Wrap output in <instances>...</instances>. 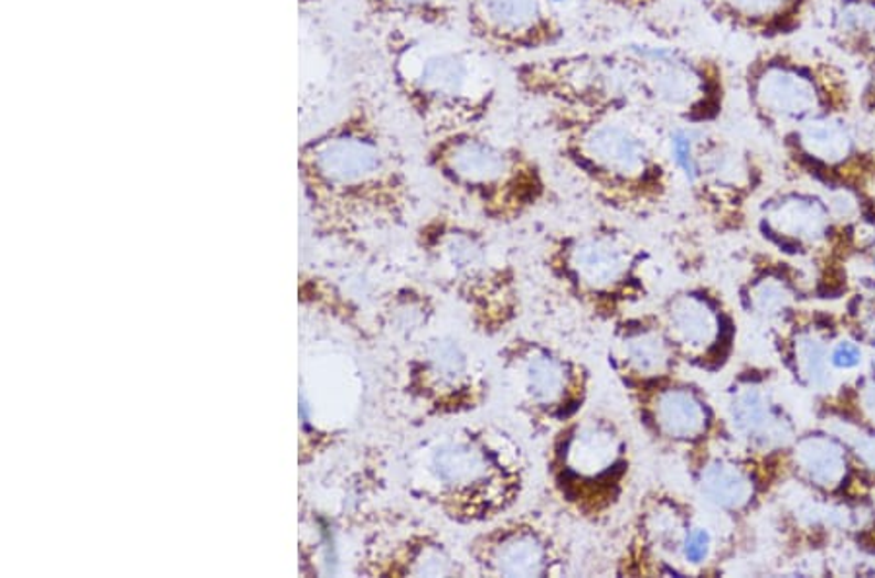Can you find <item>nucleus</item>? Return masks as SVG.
<instances>
[{
  "label": "nucleus",
  "mask_w": 875,
  "mask_h": 578,
  "mask_svg": "<svg viewBox=\"0 0 875 578\" xmlns=\"http://www.w3.org/2000/svg\"><path fill=\"white\" fill-rule=\"evenodd\" d=\"M670 154L698 201L718 216L722 226L736 228L744 223L745 201L761 183V170L749 150L703 127L681 125L671 131Z\"/></svg>",
  "instance_id": "nucleus-12"
},
{
  "label": "nucleus",
  "mask_w": 875,
  "mask_h": 578,
  "mask_svg": "<svg viewBox=\"0 0 875 578\" xmlns=\"http://www.w3.org/2000/svg\"><path fill=\"white\" fill-rule=\"evenodd\" d=\"M473 42L502 57L541 55L566 38L551 0H461Z\"/></svg>",
  "instance_id": "nucleus-15"
},
{
  "label": "nucleus",
  "mask_w": 875,
  "mask_h": 578,
  "mask_svg": "<svg viewBox=\"0 0 875 578\" xmlns=\"http://www.w3.org/2000/svg\"><path fill=\"white\" fill-rule=\"evenodd\" d=\"M499 366L512 404L535 432H553L586 411L591 372L555 343L514 335L499 349Z\"/></svg>",
  "instance_id": "nucleus-10"
},
{
  "label": "nucleus",
  "mask_w": 875,
  "mask_h": 578,
  "mask_svg": "<svg viewBox=\"0 0 875 578\" xmlns=\"http://www.w3.org/2000/svg\"><path fill=\"white\" fill-rule=\"evenodd\" d=\"M711 534L704 528H693L685 544V561L691 565H701L711 555Z\"/></svg>",
  "instance_id": "nucleus-24"
},
{
  "label": "nucleus",
  "mask_w": 875,
  "mask_h": 578,
  "mask_svg": "<svg viewBox=\"0 0 875 578\" xmlns=\"http://www.w3.org/2000/svg\"><path fill=\"white\" fill-rule=\"evenodd\" d=\"M677 356L660 318L627 314L613 322L607 363L622 389L670 378Z\"/></svg>",
  "instance_id": "nucleus-19"
},
{
  "label": "nucleus",
  "mask_w": 875,
  "mask_h": 578,
  "mask_svg": "<svg viewBox=\"0 0 875 578\" xmlns=\"http://www.w3.org/2000/svg\"><path fill=\"white\" fill-rule=\"evenodd\" d=\"M640 71L642 106L683 125L704 127L721 117L726 75L716 58L660 43H630Z\"/></svg>",
  "instance_id": "nucleus-11"
},
{
  "label": "nucleus",
  "mask_w": 875,
  "mask_h": 578,
  "mask_svg": "<svg viewBox=\"0 0 875 578\" xmlns=\"http://www.w3.org/2000/svg\"><path fill=\"white\" fill-rule=\"evenodd\" d=\"M718 24L737 33L775 40L802 24L810 0H704Z\"/></svg>",
  "instance_id": "nucleus-21"
},
{
  "label": "nucleus",
  "mask_w": 875,
  "mask_h": 578,
  "mask_svg": "<svg viewBox=\"0 0 875 578\" xmlns=\"http://www.w3.org/2000/svg\"><path fill=\"white\" fill-rule=\"evenodd\" d=\"M420 236L471 330L487 339L504 335L524 312L520 275L506 251L483 226L453 215L436 216Z\"/></svg>",
  "instance_id": "nucleus-4"
},
{
  "label": "nucleus",
  "mask_w": 875,
  "mask_h": 578,
  "mask_svg": "<svg viewBox=\"0 0 875 578\" xmlns=\"http://www.w3.org/2000/svg\"><path fill=\"white\" fill-rule=\"evenodd\" d=\"M423 473V493L446 518L461 526H484L520 503L527 462L510 432L471 422L434 442Z\"/></svg>",
  "instance_id": "nucleus-2"
},
{
  "label": "nucleus",
  "mask_w": 875,
  "mask_h": 578,
  "mask_svg": "<svg viewBox=\"0 0 875 578\" xmlns=\"http://www.w3.org/2000/svg\"><path fill=\"white\" fill-rule=\"evenodd\" d=\"M793 160L823 182H843L846 172H864L872 158L858 149L856 124L851 114H829L785 135Z\"/></svg>",
  "instance_id": "nucleus-20"
},
{
  "label": "nucleus",
  "mask_w": 875,
  "mask_h": 578,
  "mask_svg": "<svg viewBox=\"0 0 875 578\" xmlns=\"http://www.w3.org/2000/svg\"><path fill=\"white\" fill-rule=\"evenodd\" d=\"M844 281H846V277H844L841 269H831V271L823 277L821 285H819V292H821L823 297H836V295H841L844 287H846V282Z\"/></svg>",
  "instance_id": "nucleus-25"
},
{
  "label": "nucleus",
  "mask_w": 875,
  "mask_h": 578,
  "mask_svg": "<svg viewBox=\"0 0 875 578\" xmlns=\"http://www.w3.org/2000/svg\"><path fill=\"white\" fill-rule=\"evenodd\" d=\"M515 88L547 108L627 114L642 106L639 61L630 43L617 50L541 53L512 71Z\"/></svg>",
  "instance_id": "nucleus-8"
},
{
  "label": "nucleus",
  "mask_w": 875,
  "mask_h": 578,
  "mask_svg": "<svg viewBox=\"0 0 875 578\" xmlns=\"http://www.w3.org/2000/svg\"><path fill=\"white\" fill-rule=\"evenodd\" d=\"M428 162L477 215L497 226L520 223L547 201L551 185L540 160L483 127L440 135Z\"/></svg>",
  "instance_id": "nucleus-3"
},
{
  "label": "nucleus",
  "mask_w": 875,
  "mask_h": 578,
  "mask_svg": "<svg viewBox=\"0 0 875 578\" xmlns=\"http://www.w3.org/2000/svg\"><path fill=\"white\" fill-rule=\"evenodd\" d=\"M545 127L558 157L601 207L644 216L670 191V170L627 114L547 108Z\"/></svg>",
  "instance_id": "nucleus-1"
},
{
  "label": "nucleus",
  "mask_w": 875,
  "mask_h": 578,
  "mask_svg": "<svg viewBox=\"0 0 875 578\" xmlns=\"http://www.w3.org/2000/svg\"><path fill=\"white\" fill-rule=\"evenodd\" d=\"M541 261L556 287L598 322H617L648 295L647 249L617 224L556 232Z\"/></svg>",
  "instance_id": "nucleus-5"
},
{
  "label": "nucleus",
  "mask_w": 875,
  "mask_h": 578,
  "mask_svg": "<svg viewBox=\"0 0 875 578\" xmlns=\"http://www.w3.org/2000/svg\"><path fill=\"white\" fill-rule=\"evenodd\" d=\"M831 40L851 57L875 58V0H836L831 17Z\"/></svg>",
  "instance_id": "nucleus-22"
},
{
  "label": "nucleus",
  "mask_w": 875,
  "mask_h": 578,
  "mask_svg": "<svg viewBox=\"0 0 875 578\" xmlns=\"http://www.w3.org/2000/svg\"><path fill=\"white\" fill-rule=\"evenodd\" d=\"M601 2H606L607 7H613L617 10H625V12H642V10L652 9L662 0H601Z\"/></svg>",
  "instance_id": "nucleus-26"
},
{
  "label": "nucleus",
  "mask_w": 875,
  "mask_h": 578,
  "mask_svg": "<svg viewBox=\"0 0 875 578\" xmlns=\"http://www.w3.org/2000/svg\"><path fill=\"white\" fill-rule=\"evenodd\" d=\"M632 445L625 425L606 411H581L551 432L545 471L566 513L601 526L621 506L632 475Z\"/></svg>",
  "instance_id": "nucleus-6"
},
{
  "label": "nucleus",
  "mask_w": 875,
  "mask_h": 578,
  "mask_svg": "<svg viewBox=\"0 0 875 578\" xmlns=\"http://www.w3.org/2000/svg\"><path fill=\"white\" fill-rule=\"evenodd\" d=\"M860 361V353L858 349L851 345V343H844L841 347L834 351L833 355V363L836 366H844V368H851L854 364H858Z\"/></svg>",
  "instance_id": "nucleus-27"
},
{
  "label": "nucleus",
  "mask_w": 875,
  "mask_h": 578,
  "mask_svg": "<svg viewBox=\"0 0 875 578\" xmlns=\"http://www.w3.org/2000/svg\"><path fill=\"white\" fill-rule=\"evenodd\" d=\"M693 528L689 526L683 504L662 493H648L640 501L617 555V577H652L671 575V555H685V544Z\"/></svg>",
  "instance_id": "nucleus-16"
},
{
  "label": "nucleus",
  "mask_w": 875,
  "mask_h": 578,
  "mask_svg": "<svg viewBox=\"0 0 875 578\" xmlns=\"http://www.w3.org/2000/svg\"><path fill=\"white\" fill-rule=\"evenodd\" d=\"M374 2L385 12L434 25L450 24L461 7V0H374Z\"/></svg>",
  "instance_id": "nucleus-23"
},
{
  "label": "nucleus",
  "mask_w": 875,
  "mask_h": 578,
  "mask_svg": "<svg viewBox=\"0 0 875 578\" xmlns=\"http://www.w3.org/2000/svg\"><path fill=\"white\" fill-rule=\"evenodd\" d=\"M747 106L770 131H793L829 114H851V84L841 66L788 50L762 51L744 73Z\"/></svg>",
  "instance_id": "nucleus-9"
},
{
  "label": "nucleus",
  "mask_w": 875,
  "mask_h": 578,
  "mask_svg": "<svg viewBox=\"0 0 875 578\" xmlns=\"http://www.w3.org/2000/svg\"><path fill=\"white\" fill-rule=\"evenodd\" d=\"M395 76L410 108L434 132L481 127L499 99V78L481 47L415 40L395 55Z\"/></svg>",
  "instance_id": "nucleus-7"
},
{
  "label": "nucleus",
  "mask_w": 875,
  "mask_h": 578,
  "mask_svg": "<svg viewBox=\"0 0 875 578\" xmlns=\"http://www.w3.org/2000/svg\"><path fill=\"white\" fill-rule=\"evenodd\" d=\"M632 411L648 437L704 448L714 414L698 389L670 378L625 389Z\"/></svg>",
  "instance_id": "nucleus-18"
},
{
  "label": "nucleus",
  "mask_w": 875,
  "mask_h": 578,
  "mask_svg": "<svg viewBox=\"0 0 875 578\" xmlns=\"http://www.w3.org/2000/svg\"><path fill=\"white\" fill-rule=\"evenodd\" d=\"M413 389L442 417L481 411L491 399V376L483 358L458 338H438L413 366Z\"/></svg>",
  "instance_id": "nucleus-14"
},
{
  "label": "nucleus",
  "mask_w": 875,
  "mask_h": 578,
  "mask_svg": "<svg viewBox=\"0 0 875 578\" xmlns=\"http://www.w3.org/2000/svg\"><path fill=\"white\" fill-rule=\"evenodd\" d=\"M662 323L677 355L687 356L706 371H718L728 363L736 341V322L708 290H687L671 297Z\"/></svg>",
  "instance_id": "nucleus-17"
},
{
  "label": "nucleus",
  "mask_w": 875,
  "mask_h": 578,
  "mask_svg": "<svg viewBox=\"0 0 875 578\" xmlns=\"http://www.w3.org/2000/svg\"><path fill=\"white\" fill-rule=\"evenodd\" d=\"M467 559L484 577H565L573 569V547L551 516L525 511L484 524L469 539Z\"/></svg>",
  "instance_id": "nucleus-13"
}]
</instances>
